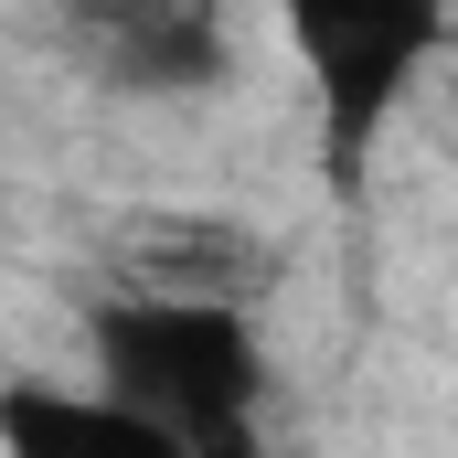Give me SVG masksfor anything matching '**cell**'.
Listing matches in <instances>:
<instances>
[{
    "instance_id": "cell-4",
    "label": "cell",
    "mask_w": 458,
    "mask_h": 458,
    "mask_svg": "<svg viewBox=\"0 0 458 458\" xmlns=\"http://www.w3.org/2000/svg\"><path fill=\"white\" fill-rule=\"evenodd\" d=\"M0 458H182L149 416L97 384H0Z\"/></svg>"
},
{
    "instance_id": "cell-1",
    "label": "cell",
    "mask_w": 458,
    "mask_h": 458,
    "mask_svg": "<svg viewBox=\"0 0 458 458\" xmlns=\"http://www.w3.org/2000/svg\"><path fill=\"white\" fill-rule=\"evenodd\" d=\"M86 384L149 416L182 458H245L256 405H267V342L234 299H160L117 288L86 310Z\"/></svg>"
},
{
    "instance_id": "cell-5",
    "label": "cell",
    "mask_w": 458,
    "mask_h": 458,
    "mask_svg": "<svg viewBox=\"0 0 458 458\" xmlns=\"http://www.w3.org/2000/svg\"><path fill=\"white\" fill-rule=\"evenodd\" d=\"M128 277L117 288H160V299H256V277H267V245L225 214H160V225L128 234V256H117Z\"/></svg>"
},
{
    "instance_id": "cell-2",
    "label": "cell",
    "mask_w": 458,
    "mask_h": 458,
    "mask_svg": "<svg viewBox=\"0 0 458 458\" xmlns=\"http://www.w3.org/2000/svg\"><path fill=\"white\" fill-rule=\"evenodd\" d=\"M277 21H288V54L310 64V97H320L331 192H362L384 117L405 107V86L448 43V0H277Z\"/></svg>"
},
{
    "instance_id": "cell-3",
    "label": "cell",
    "mask_w": 458,
    "mask_h": 458,
    "mask_svg": "<svg viewBox=\"0 0 458 458\" xmlns=\"http://www.w3.org/2000/svg\"><path fill=\"white\" fill-rule=\"evenodd\" d=\"M75 32L128 97H203L225 75V0H75Z\"/></svg>"
}]
</instances>
